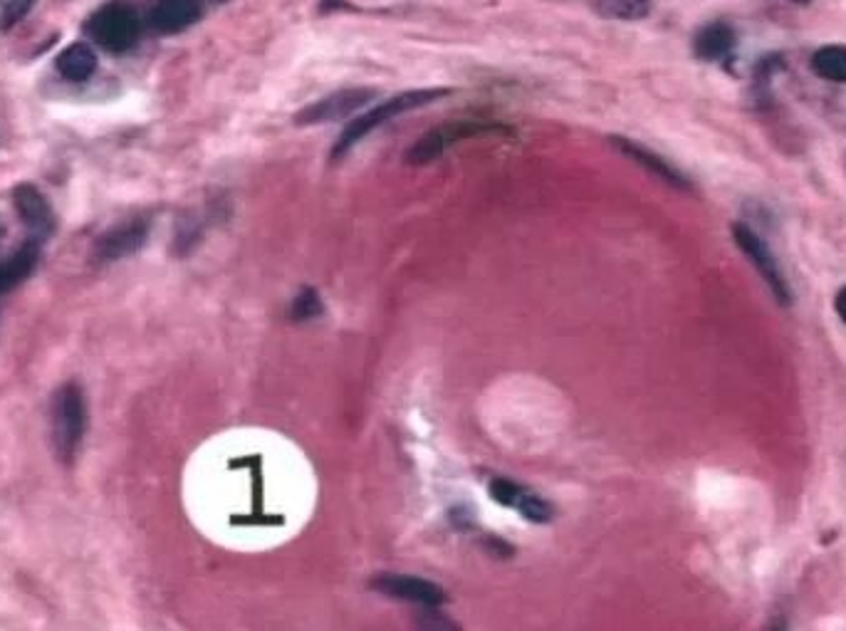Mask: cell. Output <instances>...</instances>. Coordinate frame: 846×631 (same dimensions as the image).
<instances>
[{
    "instance_id": "1",
    "label": "cell",
    "mask_w": 846,
    "mask_h": 631,
    "mask_svg": "<svg viewBox=\"0 0 846 631\" xmlns=\"http://www.w3.org/2000/svg\"><path fill=\"white\" fill-rule=\"evenodd\" d=\"M443 94H449V90H412V92L391 97V100H384L381 104L374 106V110L359 114V117L346 124L340 139H337V144L332 149V159L337 162V159L350 154V151L359 144L362 139H367L374 129L381 127V124L391 122L394 117H399V114L412 112V110H416V106H424L433 100H439V97H443Z\"/></svg>"
},
{
    "instance_id": "2",
    "label": "cell",
    "mask_w": 846,
    "mask_h": 631,
    "mask_svg": "<svg viewBox=\"0 0 846 631\" xmlns=\"http://www.w3.org/2000/svg\"><path fill=\"white\" fill-rule=\"evenodd\" d=\"M87 424V408L85 396L75 381L60 387L52 399V412H50V429H52V443L62 460H70L79 449Z\"/></svg>"
},
{
    "instance_id": "3",
    "label": "cell",
    "mask_w": 846,
    "mask_h": 631,
    "mask_svg": "<svg viewBox=\"0 0 846 631\" xmlns=\"http://www.w3.org/2000/svg\"><path fill=\"white\" fill-rule=\"evenodd\" d=\"M89 38L106 52H127L137 46L141 21L137 8L124 0H110L87 23Z\"/></svg>"
},
{
    "instance_id": "4",
    "label": "cell",
    "mask_w": 846,
    "mask_h": 631,
    "mask_svg": "<svg viewBox=\"0 0 846 631\" xmlns=\"http://www.w3.org/2000/svg\"><path fill=\"white\" fill-rule=\"evenodd\" d=\"M485 135H513V129H507L505 124H488V122H451L443 127L431 129L429 135H424L416 144L408 149L406 162L414 166L429 164L435 156H441L443 151L456 147L463 139L485 137Z\"/></svg>"
},
{
    "instance_id": "5",
    "label": "cell",
    "mask_w": 846,
    "mask_h": 631,
    "mask_svg": "<svg viewBox=\"0 0 846 631\" xmlns=\"http://www.w3.org/2000/svg\"><path fill=\"white\" fill-rule=\"evenodd\" d=\"M733 238H735L737 248H741V251L750 257V263L755 265L757 273L762 275L765 286L770 288V292L774 298H778L780 305H790L792 290L787 286L785 275H782V270H780L778 261H774V255L768 248V243H765L762 238L745 224H733Z\"/></svg>"
},
{
    "instance_id": "6",
    "label": "cell",
    "mask_w": 846,
    "mask_h": 631,
    "mask_svg": "<svg viewBox=\"0 0 846 631\" xmlns=\"http://www.w3.org/2000/svg\"><path fill=\"white\" fill-rule=\"evenodd\" d=\"M371 590L384 594L389 600L416 604V607H441L449 600L445 590L429 580L412 575H396V572H381L371 580Z\"/></svg>"
},
{
    "instance_id": "7",
    "label": "cell",
    "mask_w": 846,
    "mask_h": 631,
    "mask_svg": "<svg viewBox=\"0 0 846 631\" xmlns=\"http://www.w3.org/2000/svg\"><path fill=\"white\" fill-rule=\"evenodd\" d=\"M374 97L371 90H342L334 92L329 97H323V100L312 102L305 110L295 114V124L298 127H315V124H325V122H337L354 114L356 110H362Z\"/></svg>"
},
{
    "instance_id": "8",
    "label": "cell",
    "mask_w": 846,
    "mask_h": 631,
    "mask_svg": "<svg viewBox=\"0 0 846 631\" xmlns=\"http://www.w3.org/2000/svg\"><path fill=\"white\" fill-rule=\"evenodd\" d=\"M490 497H493L495 503L507 505V508H515L530 522H550L555 518V508H552L545 497L528 491L525 485L507 481V478H495V481L490 483Z\"/></svg>"
},
{
    "instance_id": "9",
    "label": "cell",
    "mask_w": 846,
    "mask_h": 631,
    "mask_svg": "<svg viewBox=\"0 0 846 631\" xmlns=\"http://www.w3.org/2000/svg\"><path fill=\"white\" fill-rule=\"evenodd\" d=\"M13 201L17 213H21L25 228H28L35 238H45L52 234V228H55V216H52L50 203L40 189H35L33 184L15 186Z\"/></svg>"
},
{
    "instance_id": "10",
    "label": "cell",
    "mask_w": 846,
    "mask_h": 631,
    "mask_svg": "<svg viewBox=\"0 0 846 631\" xmlns=\"http://www.w3.org/2000/svg\"><path fill=\"white\" fill-rule=\"evenodd\" d=\"M611 144L617 147L621 154H627L631 162L644 166L646 172H652L654 176H658V179L666 181L668 186H673V189H683V191L691 189L689 179H685L679 168H675L673 164H668L664 156L656 154V151L641 147V144H636V141H631L627 137H611Z\"/></svg>"
},
{
    "instance_id": "11",
    "label": "cell",
    "mask_w": 846,
    "mask_h": 631,
    "mask_svg": "<svg viewBox=\"0 0 846 631\" xmlns=\"http://www.w3.org/2000/svg\"><path fill=\"white\" fill-rule=\"evenodd\" d=\"M201 17L199 0H159L154 11H151L149 21L151 28L164 35L181 33Z\"/></svg>"
},
{
    "instance_id": "12",
    "label": "cell",
    "mask_w": 846,
    "mask_h": 631,
    "mask_svg": "<svg viewBox=\"0 0 846 631\" xmlns=\"http://www.w3.org/2000/svg\"><path fill=\"white\" fill-rule=\"evenodd\" d=\"M737 48V33L733 25L728 23H710L706 28H700L696 40H693V50L696 55L706 62H720L728 55H733Z\"/></svg>"
},
{
    "instance_id": "13",
    "label": "cell",
    "mask_w": 846,
    "mask_h": 631,
    "mask_svg": "<svg viewBox=\"0 0 846 631\" xmlns=\"http://www.w3.org/2000/svg\"><path fill=\"white\" fill-rule=\"evenodd\" d=\"M147 241V226L141 220H134V224L119 226L106 234L100 241V257L102 261H119L124 255H131L134 251H139Z\"/></svg>"
},
{
    "instance_id": "14",
    "label": "cell",
    "mask_w": 846,
    "mask_h": 631,
    "mask_svg": "<svg viewBox=\"0 0 846 631\" xmlns=\"http://www.w3.org/2000/svg\"><path fill=\"white\" fill-rule=\"evenodd\" d=\"M58 73L70 79V83H85L94 75L97 70V55L87 42H73L58 55Z\"/></svg>"
},
{
    "instance_id": "15",
    "label": "cell",
    "mask_w": 846,
    "mask_h": 631,
    "mask_svg": "<svg viewBox=\"0 0 846 631\" xmlns=\"http://www.w3.org/2000/svg\"><path fill=\"white\" fill-rule=\"evenodd\" d=\"M35 265H38V245L35 243H25L21 251H15L8 261L0 263V295L21 286L35 270Z\"/></svg>"
},
{
    "instance_id": "16",
    "label": "cell",
    "mask_w": 846,
    "mask_h": 631,
    "mask_svg": "<svg viewBox=\"0 0 846 631\" xmlns=\"http://www.w3.org/2000/svg\"><path fill=\"white\" fill-rule=\"evenodd\" d=\"M815 75L830 79L836 85H846V48L844 46H826L819 48L812 55Z\"/></svg>"
},
{
    "instance_id": "17",
    "label": "cell",
    "mask_w": 846,
    "mask_h": 631,
    "mask_svg": "<svg viewBox=\"0 0 846 631\" xmlns=\"http://www.w3.org/2000/svg\"><path fill=\"white\" fill-rule=\"evenodd\" d=\"M323 300H319L317 290L312 288H302L295 300H292V307H290V317L295 319V323H310V319H315L323 315Z\"/></svg>"
},
{
    "instance_id": "18",
    "label": "cell",
    "mask_w": 846,
    "mask_h": 631,
    "mask_svg": "<svg viewBox=\"0 0 846 631\" xmlns=\"http://www.w3.org/2000/svg\"><path fill=\"white\" fill-rule=\"evenodd\" d=\"M604 13L611 17H621V21H639V17L648 15V0H602Z\"/></svg>"
},
{
    "instance_id": "19",
    "label": "cell",
    "mask_w": 846,
    "mask_h": 631,
    "mask_svg": "<svg viewBox=\"0 0 846 631\" xmlns=\"http://www.w3.org/2000/svg\"><path fill=\"white\" fill-rule=\"evenodd\" d=\"M416 631H460V627L449 615L439 611V607H424L414 617Z\"/></svg>"
},
{
    "instance_id": "20",
    "label": "cell",
    "mask_w": 846,
    "mask_h": 631,
    "mask_svg": "<svg viewBox=\"0 0 846 631\" xmlns=\"http://www.w3.org/2000/svg\"><path fill=\"white\" fill-rule=\"evenodd\" d=\"M35 0H0V30H11L33 11Z\"/></svg>"
},
{
    "instance_id": "21",
    "label": "cell",
    "mask_w": 846,
    "mask_h": 631,
    "mask_svg": "<svg viewBox=\"0 0 846 631\" xmlns=\"http://www.w3.org/2000/svg\"><path fill=\"white\" fill-rule=\"evenodd\" d=\"M834 310H836V315L842 317V323L846 325V288H842V290H839V295H836V300H834Z\"/></svg>"
},
{
    "instance_id": "22",
    "label": "cell",
    "mask_w": 846,
    "mask_h": 631,
    "mask_svg": "<svg viewBox=\"0 0 846 631\" xmlns=\"http://www.w3.org/2000/svg\"><path fill=\"white\" fill-rule=\"evenodd\" d=\"M768 631H787V629H785V624H782V621L778 619V621H774V624H772Z\"/></svg>"
},
{
    "instance_id": "23",
    "label": "cell",
    "mask_w": 846,
    "mask_h": 631,
    "mask_svg": "<svg viewBox=\"0 0 846 631\" xmlns=\"http://www.w3.org/2000/svg\"><path fill=\"white\" fill-rule=\"evenodd\" d=\"M787 3H795V5H809L812 0H787Z\"/></svg>"
}]
</instances>
